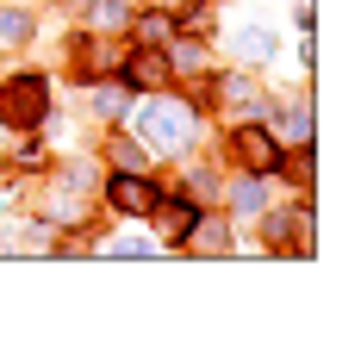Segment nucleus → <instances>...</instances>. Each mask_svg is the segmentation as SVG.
Segmentation results:
<instances>
[{
  "label": "nucleus",
  "mask_w": 361,
  "mask_h": 361,
  "mask_svg": "<svg viewBox=\"0 0 361 361\" xmlns=\"http://www.w3.org/2000/svg\"><path fill=\"white\" fill-rule=\"evenodd\" d=\"M137 131H144L149 149H187L193 144V131H200V118H193V106L187 100H175V94H162L156 87V100H144V112H137Z\"/></svg>",
  "instance_id": "1"
},
{
  "label": "nucleus",
  "mask_w": 361,
  "mask_h": 361,
  "mask_svg": "<svg viewBox=\"0 0 361 361\" xmlns=\"http://www.w3.org/2000/svg\"><path fill=\"white\" fill-rule=\"evenodd\" d=\"M44 112H50L44 75H13V81H0V118H6V125L32 131V125H44Z\"/></svg>",
  "instance_id": "2"
},
{
  "label": "nucleus",
  "mask_w": 361,
  "mask_h": 361,
  "mask_svg": "<svg viewBox=\"0 0 361 361\" xmlns=\"http://www.w3.org/2000/svg\"><path fill=\"white\" fill-rule=\"evenodd\" d=\"M231 156L243 162V175H274V169H281V144L268 137L262 118H237V125H231Z\"/></svg>",
  "instance_id": "3"
},
{
  "label": "nucleus",
  "mask_w": 361,
  "mask_h": 361,
  "mask_svg": "<svg viewBox=\"0 0 361 361\" xmlns=\"http://www.w3.org/2000/svg\"><path fill=\"white\" fill-rule=\"evenodd\" d=\"M112 206L125 218H149V206H156V187H149L137 169H118V180H112Z\"/></svg>",
  "instance_id": "4"
},
{
  "label": "nucleus",
  "mask_w": 361,
  "mask_h": 361,
  "mask_svg": "<svg viewBox=\"0 0 361 361\" xmlns=\"http://www.w3.org/2000/svg\"><path fill=\"white\" fill-rule=\"evenodd\" d=\"M231 218H255L274 206V175H250V180H231Z\"/></svg>",
  "instance_id": "5"
},
{
  "label": "nucleus",
  "mask_w": 361,
  "mask_h": 361,
  "mask_svg": "<svg viewBox=\"0 0 361 361\" xmlns=\"http://www.w3.org/2000/svg\"><path fill=\"white\" fill-rule=\"evenodd\" d=\"M125 87H149V94H156V87H169V56H162V50H131V56H125Z\"/></svg>",
  "instance_id": "6"
},
{
  "label": "nucleus",
  "mask_w": 361,
  "mask_h": 361,
  "mask_svg": "<svg viewBox=\"0 0 361 361\" xmlns=\"http://www.w3.org/2000/svg\"><path fill=\"white\" fill-rule=\"evenodd\" d=\"M262 125H268V137H274V144L281 149H305L312 144V106H293V112H268V118H262Z\"/></svg>",
  "instance_id": "7"
},
{
  "label": "nucleus",
  "mask_w": 361,
  "mask_h": 361,
  "mask_svg": "<svg viewBox=\"0 0 361 361\" xmlns=\"http://www.w3.org/2000/svg\"><path fill=\"white\" fill-rule=\"evenodd\" d=\"M180 243H187V250L193 255H218V250H231V224H224V218H193V231H187V237H180Z\"/></svg>",
  "instance_id": "8"
},
{
  "label": "nucleus",
  "mask_w": 361,
  "mask_h": 361,
  "mask_svg": "<svg viewBox=\"0 0 361 361\" xmlns=\"http://www.w3.org/2000/svg\"><path fill=\"white\" fill-rule=\"evenodd\" d=\"M149 218H162V237H169V243H180V237L193 231L200 206H193V200H187V206H149Z\"/></svg>",
  "instance_id": "9"
},
{
  "label": "nucleus",
  "mask_w": 361,
  "mask_h": 361,
  "mask_svg": "<svg viewBox=\"0 0 361 361\" xmlns=\"http://www.w3.org/2000/svg\"><path fill=\"white\" fill-rule=\"evenodd\" d=\"M106 162H112V169H137V175H144V169H149V144L112 137V144H106Z\"/></svg>",
  "instance_id": "10"
},
{
  "label": "nucleus",
  "mask_w": 361,
  "mask_h": 361,
  "mask_svg": "<svg viewBox=\"0 0 361 361\" xmlns=\"http://www.w3.org/2000/svg\"><path fill=\"white\" fill-rule=\"evenodd\" d=\"M32 32H37L32 13H19V6H6V13H0V44H25Z\"/></svg>",
  "instance_id": "11"
},
{
  "label": "nucleus",
  "mask_w": 361,
  "mask_h": 361,
  "mask_svg": "<svg viewBox=\"0 0 361 361\" xmlns=\"http://www.w3.org/2000/svg\"><path fill=\"white\" fill-rule=\"evenodd\" d=\"M237 56H243V63H268V56H274V37L268 32H237Z\"/></svg>",
  "instance_id": "12"
},
{
  "label": "nucleus",
  "mask_w": 361,
  "mask_h": 361,
  "mask_svg": "<svg viewBox=\"0 0 361 361\" xmlns=\"http://www.w3.org/2000/svg\"><path fill=\"white\" fill-rule=\"evenodd\" d=\"M125 19H131V6H125V0H100V6H94V25H100V32H118Z\"/></svg>",
  "instance_id": "13"
},
{
  "label": "nucleus",
  "mask_w": 361,
  "mask_h": 361,
  "mask_svg": "<svg viewBox=\"0 0 361 361\" xmlns=\"http://www.w3.org/2000/svg\"><path fill=\"white\" fill-rule=\"evenodd\" d=\"M106 250H112V255H156V243H149L144 231H125V237H112Z\"/></svg>",
  "instance_id": "14"
},
{
  "label": "nucleus",
  "mask_w": 361,
  "mask_h": 361,
  "mask_svg": "<svg viewBox=\"0 0 361 361\" xmlns=\"http://www.w3.org/2000/svg\"><path fill=\"white\" fill-rule=\"evenodd\" d=\"M94 106H100V118H125L131 100H125V87H100V94H94Z\"/></svg>",
  "instance_id": "15"
},
{
  "label": "nucleus",
  "mask_w": 361,
  "mask_h": 361,
  "mask_svg": "<svg viewBox=\"0 0 361 361\" xmlns=\"http://www.w3.org/2000/svg\"><path fill=\"white\" fill-rule=\"evenodd\" d=\"M137 32H144L149 44H162V37H169V13H144V25H137Z\"/></svg>",
  "instance_id": "16"
},
{
  "label": "nucleus",
  "mask_w": 361,
  "mask_h": 361,
  "mask_svg": "<svg viewBox=\"0 0 361 361\" xmlns=\"http://www.w3.org/2000/svg\"><path fill=\"white\" fill-rule=\"evenodd\" d=\"M13 169H44V144H19L13 149Z\"/></svg>",
  "instance_id": "17"
},
{
  "label": "nucleus",
  "mask_w": 361,
  "mask_h": 361,
  "mask_svg": "<svg viewBox=\"0 0 361 361\" xmlns=\"http://www.w3.org/2000/svg\"><path fill=\"white\" fill-rule=\"evenodd\" d=\"M169 6H187V0H169Z\"/></svg>",
  "instance_id": "18"
}]
</instances>
